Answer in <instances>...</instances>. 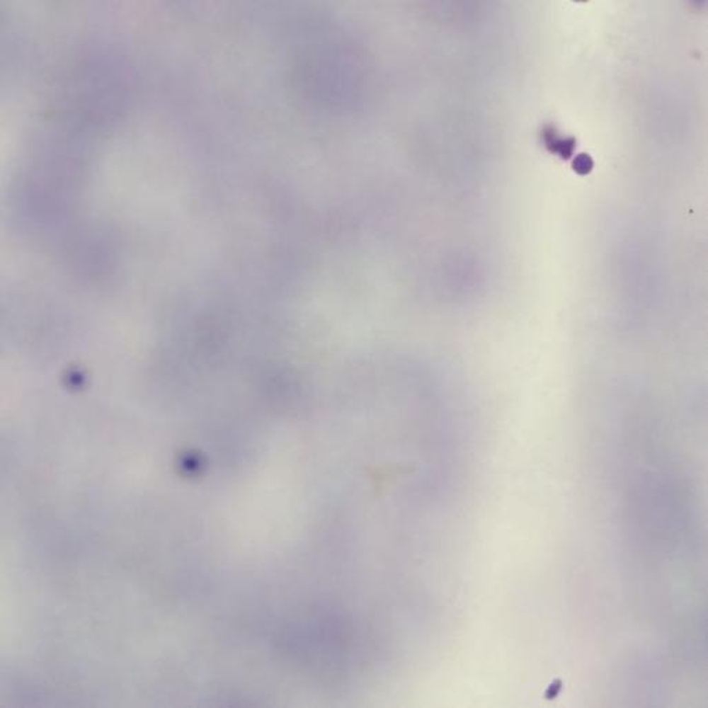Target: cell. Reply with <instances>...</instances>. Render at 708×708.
Instances as JSON below:
<instances>
[{
    "label": "cell",
    "instance_id": "cell-2",
    "mask_svg": "<svg viewBox=\"0 0 708 708\" xmlns=\"http://www.w3.org/2000/svg\"><path fill=\"white\" fill-rule=\"evenodd\" d=\"M543 138L547 149L550 152L558 153L562 159L568 160L571 159L573 149H575V138H558L556 131L553 126L544 127L543 130Z\"/></svg>",
    "mask_w": 708,
    "mask_h": 708
},
{
    "label": "cell",
    "instance_id": "cell-3",
    "mask_svg": "<svg viewBox=\"0 0 708 708\" xmlns=\"http://www.w3.org/2000/svg\"><path fill=\"white\" fill-rule=\"evenodd\" d=\"M593 167H594V163L588 154L583 153L573 160V170L581 176L588 174L593 170Z\"/></svg>",
    "mask_w": 708,
    "mask_h": 708
},
{
    "label": "cell",
    "instance_id": "cell-1",
    "mask_svg": "<svg viewBox=\"0 0 708 708\" xmlns=\"http://www.w3.org/2000/svg\"><path fill=\"white\" fill-rule=\"evenodd\" d=\"M364 68V58L352 43L326 40L301 51L295 80L313 100L336 105L353 100L361 88Z\"/></svg>",
    "mask_w": 708,
    "mask_h": 708
}]
</instances>
